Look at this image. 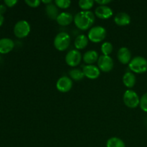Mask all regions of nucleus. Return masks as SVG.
<instances>
[{
    "mask_svg": "<svg viewBox=\"0 0 147 147\" xmlns=\"http://www.w3.org/2000/svg\"><path fill=\"white\" fill-rule=\"evenodd\" d=\"M70 44V37L67 33L60 32L54 40V46L59 51H64L68 48Z\"/></svg>",
    "mask_w": 147,
    "mask_h": 147,
    "instance_id": "nucleus-3",
    "label": "nucleus"
},
{
    "mask_svg": "<svg viewBox=\"0 0 147 147\" xmlns=\"http://www.w3.org/2000/svg\"><path fill=\"white\" fill-rule=\"evenodd\" d=\"M25 3L30 7H37L40 4V0H26Z\"/></svg>",
    "mask_w": 147,
    "mask_h": 147,
    "instance_id": "nucleus-26",
    "label": "nucleus"
},
{
    "mask_svg": "<svg viewBox=\"0 0 147 147\" xmlns=\"http://www.w3.org/2000/svg\"><path fill=\"white\" fill-rule=\"evenodd\" d=\"M88 43V39L84 34H80L78 35L75 40V46L77 49L79 50H82L84 49L85 47L87 46Z\"/></svg>",
    "mask_w": 147,
    "mask_h": 147,
    "instance_id": "nucleus-19",
    "label": "nucleus"
},
{
    "mask_svg": "<svg viewBox=\"0 0 147 147\" xmlns=\"http://www.w3.org/2000/svg\"><path fill=\"white\" fill-rule=\"evenodd\" d=\"M107 147H126L124 142L117 137H112L107 141Z\"/></svg>",
    "mask_w": 147,
    "mask_h": 147,
    "instance_id": "nucleus-20",
    "label": "nucleus"
},
{
    "mask_svg": "<svg viewBox=\"0 0 147 147\" xmlns=\"http://www.w3.org/2000/svg\"><path fill=\"white\" fill-rule=\"evenodd\" d=\"M57 22L60 25H69L73 20V16L68 12L60 13L57 18Z\"/></svg>",
    "mask_w": 147,
    "mask_h": 147,
    "instance_id": "nucleus-15",
    "label": "nucleus"
},
{
    "mask_svg": "<svg viewBox=\"0 0 147 147\" xmlns=\"http://www.w3.org/2000/svg\"><path fill=\"white\" fill-rule=\"evenodd\" d=\"M98 54L95 50H89L86 52L83 57L84 62L88 65H92L93 63H96V61H98Z\"/></svg>",
    "mask_w": 147,
    "mask_h": 147,
    "instance_id": "nucleus-16",
    "label": "nucleus"
},
{
    "mask_svg": "<svg viewBox=\"0 0 147 147\" xmlns=\"http://www.w3.org/2000/svg\"><path fill=\"white\" fill-rule=\"evenodd\" d=\"M81 54L78 50H71L66 55V63L70 67H76V66L78 65L81 62Z\"/></svg>",
    "mask_w": 147,
    "mask_h": 147,
    "instance_id": "nucleus-8",
    "label": "nucleus"
},
{
    "mask_svg": "<svg viewBox=\"0 0 147 147\" xmlns=\"http://www.w3.org/2000/svg\"><path fill=\"white\" fill-rule=\"evenodd\" d=\"M46 14L52 20H57L58 17V9L57 6L53 4H47L45 8Z\"/></svg>",
    "mask_w": 147,
    "mask_h": 147,
    "instance_id": "nucleus-18",
    "label": "nucleus"
},
{
    "mask_svg": "<svg viewBox=\"0 0 147 147\" xmlns=\"http://www.w3.org/2000/svg\"><path fill=\"white\" fill-rule=\"evenodd\" d=\"M113 45L110 42H104L101 45V51L103 53V55L109 56L113 52Z\"/></svg>",
    "mask_w": 147,
    "mask_h": 147,
    "instance_id": "nucleus-23",
    "label": "nucleus"
},
{
    "mask_svg": "<svg viewBox=\"0 0 147 147\" xmlns=\"http://www.w3.org/2000/svg\"><path fill=\"white\" fill-rule=\"evenodd\" d=\"M14 47V43L11 39L3 38L0 40V53L6 54L13 50Z\"/></svg>",
    "mask_w": 147,
    "mask_h": 147,
    "instance_id": "nucleus-13",
    "label": "nucleus"
},
{
    "mask_svg": "<svg viewBox=\"0 0 147 147\" xmlns=\"http://www.w3.org/2000/svg\"><path fill=\"white\" fill-rule=\"evenodd\" d=\"M98 67L103 72L111 71L113 67V60L107 55H101L98 60Z\"/></svg>",
    "mask_w": 147,
    "mask_h": 147,
    "instance_id": "nucleus-7",
    "label": "nucleus"
},
{
    "mask_svg": "<svg viewBox=\"0 0 147 147\" xmlns=\"http://www.w3.org/2000/svg\"><path fill=\"white\" fill-rule=\"evenodd\" d=\"M42 3L44 4H52V0H42Z\"/></svg>",
    "mask_w": 147,
    "mask_h": 147,
    "instance_id": "nucleus-30",
    "label": "nucleus"
},
{
    "mask_svg": "<svg viewBox=\"0 0 147 147\" xmlns=\"http://www.w3.org/2000/svg\"><path fill=\"white\" fill-rule=\"evenodd\" d=\"M123 102L127 107L135 109L139 105L140 99L136 92L131 90H128L123 94Z\"/></svg>",
    "mask_w": 147,
    "mask_h": 147,
    "instance_id": "nucleus-5",
    "label": "nucleus"
},
{
    "mask_svg": "<svg viewBox=\"0 0 147 147\" xmlns=\"http://www.w3.org/2000/svg\"><path fill=\"white\" fill-rule=\"evenodd\" d=\"M72 86H73V81L67 76H63L57 80V84H56L57 90L63 93L68 92L72 88Z\"/></svg>",
    "mask_w": 147,
    "mask_h": 147,
    "instance_id": "nucleus-9",
    "label": "nucleus"
},
{
    "mask_svg": "<svg viewBox=\"0 0 147 147\" xmlns=\"http://www.w3.org/2000/svg\"><path fill=\"white\" fill-rule=\"evenodd\" d=\"M114 21L116 24L119 26H126L130 24L131 17L125 12H120L116 15Z\"/></svg>",
    "mask_w": 147,
    "mask_h": 147,
    "instance_id": "nucleus-14",
    "label": "nucleus"
},
{
    "mask_svg": "<svg viewBox=\"0 0 147 147\" xmlns=\"http://www.w3.org/2000/svg\"><path fill=\"white\" fill-rule=\"evenodd\" d=\"M85 76L89 79H96L100 76V70L98 67L93 65H87L83 68Z\"/></svg>",
    "mask_w": 147,
    "mask_h": 147,
    "instance_id": "nucleus-10",
    "label": "nucleus"
},
{
    "mask_svg": "<svg viewBox=\"0 0 147 147\" xmlns=\"http://www.w3.org/2000/svg\"><path fill=\"white\" fill-rule=\"evenodd\" d=\"M79 7L83 9V11H88L90 8H92L94 4L93 0H80L78 2Z\"/></svg>",
    "mask_w": 147,
    "mask_h": 147,
    "instance_id": "nucleus-22",
    "label": "nucleus"
},
{
    "mask_svg": "<svg viewBox=\"0 0 147 147\" xmlns=\"http://www.w3.org/2000/svg\"><path fill=\"white\" fill-rule=\"evenodd\" d=\"M6 10H7V8H6L5 6L3 5V4H1V5H0V14L2 15V14L5 12Z\"/></svg>",
    "mask_w": 147,
    "mask_h": 147,
    "instance_id": "nucleus-29",
    "label": "nucleus"
},
{
    "mask_svg": "<svg viewBox=\"0 0 147 147\" xmlns=\"http://www.w3.org/2000/svg\"><path fill=\"white\" fill-rule=\"evenodd\" d=\"M30 32V25L25 20L19 21L14 27V33L18 38L27 37Z\"/></svg>",
    "mask_w": 147,
    "mask_h": 147,
    "instance_id": "nucleus-6",
    "label": "nucleus"
},
{
    "mask_svg": "<svg viewBox=\"0 0 147 147\" xmlns=\"http://www.w3.org/2000/svg\"><path fill=\"white\" fill-rule=\"evenodd\" d=\"M106 30L104 27L96 26L90 29L88 32V39L93 42H100L106 37Z\"/></svg>",
    "mask_w": 147,
    "mask_h": 147,
    "instance_id": "nucleus-4",
    "label": "nucleus"
},
{
    "mask_svg": "<svg viewBox=\"0 0 147 147\" xmlns=\"http://www.w3.org/2000/svg\"><path fill=\"white\" fill-rule=\"evenodd\" d=\"M4 22V17L1 14H0V26L3 24Z\"/></svg>",
    "mask_w": 147,
    "mask_h": 147,
    "instance_id": "nucleus-31",
    "label": "nucleus"
},
{
    "mask_svg": "<svg viewBox=\"0 0 147 147\" xmlns=\"http://www.w3.org/2000/svg\"></svg>",
    "mask_w": 147,
    "mask_h": 147,
    "instance_id": "nucleus-32",
    "label": "nucleus"
},
{
    "mask_svg": "<svg viewBox=\"0 0 147 147\" xmlns=\"http://www.w3.org/2000/svg\"><path fill=\"white\" fill-rule=\"evenodd\" d=\"M96 15L100 19H109L113 15V11L107 6H98L96 9Z\"/></svg>",
    "mask_w": 147,
    "mask_h": 147,
    "instance_id": "nucleus-12",
    "label": "nucleus"
},
{
    "mask_svg": "<svg viewBox=\"0 0 147 147\" xmlns=\"http://www.w3.org/2000/svg\"><path fill=\"white\" fill-rule=\"evenodd\" d=\"M55 4L57 7L62 9H67L70 6L71 1L70 0H55Z\"/></svg>",
    "mask_w": 147,
    "mask_h": 147,
    "instance_id": "nucleus-24",
    "label": "nucleus"
},
{
    "mask_svg": "<svg viewBox=\"0 0 147 147\" xmlns=\"http://www.w3.org/2000/svg\"><path fill=\"white\" fill-rule=\"evenodd\" d=\"M129 67L134 73H145L147 70V60L142 56L135 57L131 60L129 64Z\"/></svg>",
    "mask_w": 147,
    "mask_h": 147,
    "instance_id": "nucleus-2",
    "label": "nucleus"
},
{
    "mask_svg": "<svg viewBox=\"0 0 147 147\" xmlns=\"http://www.w3.org/2000/svg\"><path fill=\"white\" fill-rule=\"evenodd\" d=\"M136 76L130 72H127L123 77V84L127 88H133L136 84Z\"/></svg>",
    "mask_w": 147,
    "mask_h": 147,
    "instance_id": "nucleus-17",
    "label": "nucleus"
},
{
    "mask_svg": "<svg viewBox=\"0 0 147 147\" xmlns=\"http://www.w3.org/2000/svg\"><path fill=\"white\" fill-rule=\"evenodd\" d=\"M69 75L71 77V78L76 81L81 80L85 76L83 70H80L79 69H73L69 72Z\"/></svg>",
    "mask_w": 147,
    "mask_h": 147,
    "instance_id": "nucleus-21",
    "label": "nucleus"
},
{
    "mask_svg": "<svg viewBox=\"0 0 147 147\" xmlns=\"http://www.w3.org/2000/svg\"><path fill=\"white\" fill-rule=\"evenodd\" d=\"M95 22V15L90 11H81L77 13L74 17L76 27L82 30L90 28Z\"/></svg>",
    "mask_w": 147,
    "mask_h": 147,
    "instance_id": "nucleus-1",
    "label": "nucleus"
},
{
    "mask_svg": "<svg viewBox=\"0 0 147 147\" xmlns=\"http://www.w3.org/2000/svg\"><path fill=\"white\" fill-rule=\"evenodd\" d=\"M117 57L122 64H129L131 60V53L127 47H121L118 51Z\"/></svg>",
    "mask_w": 147,
    "mask_h": 147,
    "instance_id": "nucleus-11",
    "label": "nucleus"
},
{
    "mask_svg": "<svg viewBox=\"0 0 147 147\" xmlns=\"http://www.w3.org/2000/svg\"><path fill=\"white\" fill-rule=\"evenodd\" d=\"M139 106H140L141 109H142L144 111L147 112V93H144V94L142 96V98H141L140 99Z\"/></svg>",
    "mask_w": 147,
    "mask_h": 147,
    "instance_id": "nucleus-25",
    "label": "nucleus"
},
{
    "mask_svg": "<svg viewBox=\"0 0 147 147\" xmlns=\"http://www.w3.org/2000/svg\"><path fill=\"white\" fill-rule=\"evenodd\" d=\"M4 3H5V4L7 6L11 7H13V6L15 5V4H17V0H5V1H4Z\"/></svg>",
    "mask_w": 147,
    "mask_h": 147,
    "instance_id": "nucleus-27",
    "label": "nucleus"
},
{
    "mask_svg": "<svg viewBox=\"0 0 147 147\" xmlns=\"http://www.w3.org/2000/svg\"><path fill=\"white\" fill-rule=\"evenodd\" d=\"M96 2L97 4H100V6H106V4L111 2V0H96Z\"/></svg>",
    "mask_w": 147,
    "mask_h": 147,
    "instance_id": "nucleus-28",
    "label": "nucleus"
}]
</instances>
